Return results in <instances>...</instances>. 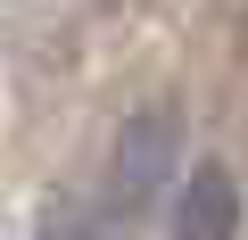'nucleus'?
Wrapping results in <instances>:
<instances>
[{
    "label": "nucleus",
    "instance_id": "nucleus-1",
    "mask_svg": "<svg viewBox=\"0 0 248 240\" xmlns=\"http://www.w3.org/2000/svg\"><path fill=\"white\" fill-rule=\"evenodd\" d=\"M232 232H240L232 166H199V174L174 191V232H166V240H232Z\"/></svg>",
    "mask_w": 248,
    "mask_h": 240
}]
</instances>
